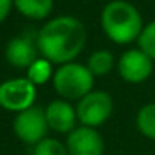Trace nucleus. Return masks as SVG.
Returning a JSON list of instances; mask_svg holds the SVG:
<instances>
[{"mask_svg":"<svg viewBox=\"0 0 155 155\" xmlns=\"http://www.w3.org/2000/svg\"><path fill=\"white\" fill-rule=\"evenodd\" d=\"M37 87L28 78H14L0 84V107L10 112H24L34 107Z\"/></svg>","mask_w":155,"mask_h":155,"instance_id":"5","label":"nucleus"},{"mask_svg":"<svg viewBox=\"0 0 155 155\" xmlns=\"http://www.w3.org/2000/svg\"><path fill=\"white\" fill-rule=\"evenodd\" d=\"M45 117H47L48 128L58 132V134H70L77 124V110L70 105L68 100L58 98L47 105L45 108Z\"/></svg>","mask_w":155,"mask_h":155,"instance_id":"9","label":"nucleus"},{"mask_svg":"<svg viewBox=\"0 0 155 155\" xmlns=\"http://www.w3.org/2000/svg\"><path fill=\"white\" fill-rule=\"evenodd\" d=\"M54 68H52V62H48L47 58H37L30 67L27 68V78L32 84L37 85H44L47 84L50 78H54Z\"/></svg>","mask_w":155,"mask_h":155,"instance_id":"14","label":"nucleus"},{"mask_svg":"<svg viewBox=\"0 0 155 155\" xmlns=\"http://www.w3.org/2000/svg\"><path fill=\"white\" fill-rule=\"evenodd\" d=\"M87 40L84 22L70 15L55 17L40 28L37 48L42 57L57 65L74 62L80 55Z\"/></svg>","mask_w":155,"mask_h":155,"instance_id":"1","label":"nucleus"},{"mask_svg":"<svg viewBox=\"0 0 155 155\" xmlns=\"http://www.w3.org/2000/svg\"><path fill=\"white\" fill-rule=\"evenodd\" d=\"M77 118L84 127L97 128L110 118L114 112V100L104 90H92L77 102Z\"/></svg>","mask_w":155,"mask_h":155,"instance_id":"4","label":"nucleus"},{"mask_svg":"<svg viewBox=\"0 0 155 155\" xmlns=\"http://www.w3.org/2000/svg\"><path fill=\"white\" fill-rule=\"evenodd\" d=\"M138 48H142L155 62V20H152L148 25L143 27L140 38H138Z\"/></svg>","mask_w":155,"mask_h":155,"instance_id":"16","label":"nucleus"},{"mask_svg":"<svg viewBox=\"0 0 155 155\" xmlns=\"http://www.w3.org/2000/svg\"><path fill=\"white\" fill-rule=\"evenodd\" d=\"M48 130L45 110L40 107H30L24 112H18L14 120V132L22 142L28 145H37L45 138Z\"/></svg>","mask_w":155,"mask_h":155,"instance_id":"6","label":"nucleus"},{"mask_svg":"<svg viewBox=\"0 0 155 155\" xmlns=\"http://www.w3.org/2000/svg\"><path fill=\"white\" fill-rule=\"evenodd\" d=\"M18 14L32 20H44L54 10V0H14Z\"/></svg>","mask_w":155,"mask_h":155,"instance_id":"11","label":"nucleus"},{"mask_svg":"<svg viewBox=\"0 0 155 155\" xmlns=\"http://www.w3.org/2000/svg\"><path fill=\"white\" fill-rule=\"evenodd\" d=\"M54 88L64 100H80L94 90L95 77L87 65L68 62L58 65L54 74Z\"/></svg>","mask_w":155,"mask_h":155,"instance_id":"3","label":"nucleus"},{"mask_svg":"<svg viewBox=\"0 0 155 155\" xmlns=\"http://www.w3.org/2000/svg\"><path fill=\"white\" fill-rule=\"evenodd\" d=\"M117 70L122 80L128 84H142L153 72V60L142 48H128L118 57Z\"/></svg>","mask_w":155,"mask_h":155,"instance_id":"7","label":"nucleus"},{"mask_svg":"<svg viewBox=\"0 0 155 155\" xmlns=\"http://www.w3.org/2000/svg\"><path fill=\"white\" fill-rule=\"evenodd\" d=\"M34 155H68L67 145L57 138H44L34 148Z\"/></svg>","mask_w":155,"mask_h":155,"instance_id":"15","label":"nucleus"},{"mask_svg":"<svg viewBox=\"0 0 155 155\" xmlns=\"http://www.w3.org/2000/svg\"><path fill=\"white\" fill-rule=\"evenodd\" d=\"M68 155H104L105 143L97 128L80 127L74 128L67 137Z\"/></svg>","mask_w":155,"mask_h":155,"instance_id":"8","label":"nucleus"},{"mask_svg":"<svg viewBox=\"0 0 155 155\" xmlns=\"http://www.w3.org/2000/svg\"><path fill=\"white\" fill-rule=\"evenodd\" d=\"M137 128L143 137L155 140V102L145 104L138 110L137 118H135Z\"/></svg>","mask_w":155,"mask_h":155,"instance_id":"13","label":"nucleus"},{"mask_svg":"<svg viewBox=\"0 0 155 155\" xmlns=\"http://www.w3.org/2000/svg\"><path fill=\"white\" fill-rule=\"evenodd\" d=\"M114 67H115L114 55H112V52L105 50V48L92 52L88 60H87V68L92 72V75H94L95 78L108 75Z\"/></svg>","mask_w":155,"mask_h":155,"instance_id":"12","label":"nucleus"},{"mask_svg":"<svg viewBox=\"0 0 155 155\" xmlns=\"http://www.w3.org/2000/svg\"><path fill=\"white\" fill-rule=\"evenodd\" d=\"M12 5H14V0H0V24L8 17Z\"/></svg>","mask_w":155,"mask_h":155,"instance_id":"17","label":"nucleus"},{"mask_svg":"<svg viewBox=\"0 0 155 155\" xmlns=\"http://www.w3.org/2000/svg\"><path fill=\"white\" fill-rule=\"evenodd\" d=\"M37 42L34 44L28 37H15L7 44L5 58L17 68H28L37 60Z\"/></svg>","mask_w":155,"mask_h":155,"instance_id":"10","label":"nucleus"},{"mask_svg":"<svg viewBox=\"0 0 155 155\" xmlns=\"http://www.w3.org/2000/svg\"><path fill=\"white\" fill-rule=\"evenodd\" d=\"M100 25L105 37L117 45L138 42L145 27L138 8L127 0H110L102 8Z\"/></svg>","mask_w":155,"mask_h":155,"instance_id":"2","label":"nucleus"}]
</instances>
